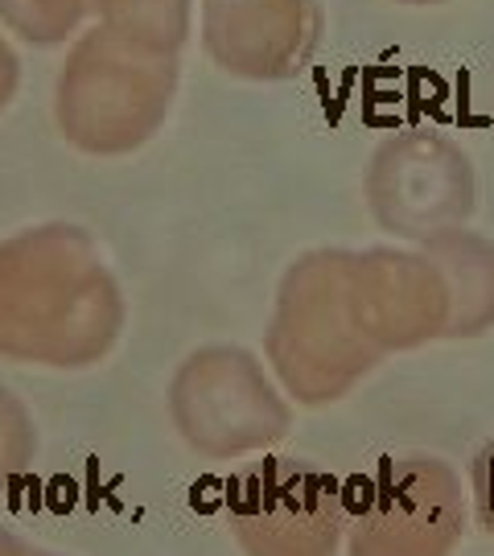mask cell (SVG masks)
<instances>
[{"label":"cell","instance_id":"1","mask_svg":"<svg viewBox=\"0 0 494 556\" xmlns=\"http://www.w3.org/2000/svg\"><path fill=\"white\" fill-rule=\"evenodd\" d=\"M346 491V556H454L466 495L441 457H379Z\"/></svg>","mask_w":494,"mask_h":556},{"label":"cell","instance_id":"2","mask_svg":"<svg viewBox=\"0 0 494 556\" xmlns=\"http://www.w3.org/2000/svg\"><path fill=\"white\" fill-rule=\"evenodd\" d=\"M227 532L243 556H334L346 536V491L305 457H259L227 482Z\"/></svg>","mask_w":494,"mask_h":556},{"label":"cell","instance_id":"3","mask_svg":"<svg viewBox=\"0 0 494 556\" xmlns=\"http://www.w3.org/2000/svg\"><path fill=\"white\" fill-rule=\"evenodd\" d=\"M181 438L202 454H248L289 433V413L256 358L239 346H211L186 358L174 379Z\"/></svg>","mask_w":494,"mask_h":556},{"label":"cell","instance_id":"4","mask_svg":"<svg viewBox=\"0 0 494 556\" xmlns=\"http://www.w3.org/2000/svg\"><path fill=\"white\" fill-rule=\"evenodd\" d=\"M470 503L478 528L494 536V441H486L470 462Z\"/></svg>","mask_w":494,"mask_h":556},{"label":"cell","instance_id":"5","mask_svg":"<svg viewBox=\"0 0 494 556\" xmlns=\"http://www.w3.org/2000/svg\"><path fill=\"white\" fill-rule=\"evenodd\" d=\"M0 556H38V548L17 540L13 532H0Z\"/></svg>","mask_w":494,"mask_h":556},{"label":"cell","instance_id":"6","mask_svg":"<svg viewBox=\"0 0 494 556\" xmlns=\"http://www.w3.org/2000/svg\"><path fill=\"white\" fill-rule=\"evenodd\" d=\"M38 556H59V553H41V548H38Z\"/></svg>","mask_w":494,"mask_h":556}]
</instances>
